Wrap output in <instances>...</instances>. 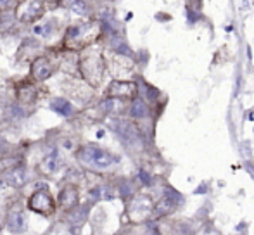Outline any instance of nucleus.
Returning <instances> with one entry per match:
<instances>
[{
	"instance_id": "nucleus-1",
	"label": "nucleus",
	"mask_w": 254,
	"mask_h": 235,
	"mask_svg": "<svg viewBox=\"0 0 254 235\" xmlns=\"http://www.w3.org/2000/svg\"><path fill=\"white\" fill-rule=\"evenodd\" d=\"M99 30H101V26L95 21L73 24V26L67 28L66 35H64V47L73 52L83 51V49H87L88 45L95 42Z\"/></svg>"
},
{
	"instance_id": "nucleus-2",
	"label": "nucleus",
	"mask_w": 254,
	"mask_h": 235,
	"mask_svg": "<svg viewBox=\"0 0 254 235\" xmlns=\"http://www.w3.org/2000/svg\"><path fill=\"white\" fill-rule=\"evenodd\" d=\"M76 161L83 168L92 170V172H104L109 170L114 165V156L109 151L97 145H81L76 151Z\"/></svg>"
},
{
	"instance_id": "nucleus-3",
	"label": "nucleus",
	"mask_w": 254,
	"mask_h": 235,
	"mask_svg": "<svg viewBox=\"0 0 254 235\" xmlns=\"http://www.w3.org/2000/svg\"><path fill=\"white\" fill-rule=\"evenodd\" d=\"M80 71H81V76L85 78V81L88 85L97 87L102 81L104 71H106V64H104L101 52L97 51L85 52L80 59Z\"/></svg>"
},
{
	"instance_id": "nucleus-4",
	"label": "nucleus",
	"mask_w": 254,
	"mask_h": 235,
	"mask_svg": "<svg viewBox=\"0 0 254 235\" xmlns=\"http://www.w3.org/2000/svg\"><path fill=\"white\" fill-rule=\"evenodd\" d=\"M45 14V3L42 0H21L14 5V16L19 23L30 24Z\"/></svg>"
},
{
	"instance_id": "nucleus-5",
	"label": "nucleus",
	"mask_w": 254,
	"mask_h": 235,
	"mask_svg": "<svg viewBox=\"0 0 254 235\" xmlns=\"http://www.w3.org/2000/svg\"><path fill=\"white\" fill-rule=\"evenodd\" d=\"M28 209L37 213V215L47 216L49 218V216H52L56 213L57 206L51 192L47 188H40V190H35L30 195V199H28Z\"/></svg>"
},
{
	"instance_id": "nucleus-6",
	"label": "nucleus",
	"mask_w": 254,
	"mask_h": 235,
	"mask_svg": "<svg viewBox=\"0 0 254 235\" xmlns=\"http://www.w3.org/2000/svg\"><path fill=\"white\" fill-rule=\"evenodd\" d=\"M138 94V87L135 81H127V80H116L107 87V99H131L133 101L135 95Z\"/></svg>"
},
{
	"instance_id": "nucleus-7",
	"label": "nucleus",
	"mask_w": 254,
	"mask_h": 235,
	"mask_svg": "<svg viewBox=\"0 0 254 235\" xmlns=\"http://www.w3.org/2000/svg\"><path fill=\"white\" fill-rule=\"evenodd\" d=\"M0 178H2L7 185H10V187H14V188L23 187V185H26L28 180H30V178H28L26 166H23V165H16V166L7 168Z\"/></svg>"
},
{
	"instance_id": "nucleus-8",
	"label": "nucleus",
	"mask_w": 254,
	"mask_h": 235,
	"mask_svg": "<svg viewBox=\"0 0 254 235\" xmlns=\"http://www.w3.org/2000/svg\"><path fill=\"white\" fill-rule=\"evenodd\" d=\"M56 67L51 62V59L45 58V56H38L37 59L31 62V78L35 81H45L54 74Z\"/></svg>"
},
{
	"instance_id": "nucleus-9",
	"label": "nucleus",
	"mask_w": 254,
	"mask_h": 235,
	"mask_svg": "<svg viewBox=\"0 0 254 235\" xmlns=\"http://www.w3.org/2000/svg\"><path fill=\"white\" fill-rule=\"evenodd\" d=\"M59 208L63 211H73L74 208H78V202H80V190H78L76 185H66L63 190L59 192Z\"/></svg>"
},
{
	"instance_id": "nucleus-10",
	"label": "nucleus",
	"mask_w": 254,
	"mask_h": 235,
	"mask_svg": "<svg viewBox=\"0 0 254 235\" xmlns=\"http://www.w3.org/2000/svg\"><path fill=\"white\" fill-rule=\"evenodd\" d=\"M114 130H116V133L120 135L128 145H133L140 142V133H138L137 126H135L133 123H130V121H116Z\"/></svg>"
},
{
	"instance_id": "nucleus-11",
	"label": "nucleus",
	"mask_w": 254,
	"mask_h": 235,
	"mask_svg": "<svg viewBox=\"0 0 254 235\" xmlns=\"http://www.w3.org/2000/svg\"><path fill=\"white\" fill-rule=\"evenodd\" d=\"M17 102L23 106H31L35 101L38 99V92L35 88L33 83L30 81H24V83H19L17 85Z\"/></svg>"
},
{
	"instance_id": "nucleus-12",
	"label": "nucleus",
	"mask_w": 254,
	"mask_h": 235,
	"mask_svg": "<svg viewBox=\"0 0 254 235\" xmlns=\"http://www.w3.org/2000/svg\"><path fill=\"white\" fill-rule=\"evenodd\" d=\"M7 227L12 234H19L26 227V218H24V213L21 209H10L9 215H7Z\"/></svg>"
},
{
	"instance_id": "nucleus-13",
	"label": "nucleus",
	"mask_w": 254,
	"mask_h": 235,
	"mask_svg": "<svg viewBox=\"0 0 254 235\" xmlns=\"http://www.w3.org/2000/svg\"><path fill=\"white\" fill-rule=\"evenodd\" d=\"M51 109L54 113H57V115H61V116H71V115H74V108H73V104H71L69 101H66V99H63V97H56V99H52L51 101Z\"/></svg>"
},
{
	"instance_id": "nucleus-14",
	"label": "nucleus",
	"mask_w": 254,
	"mask_h": 235,
	"mask_svg": "<svg viewBox=\"0 0 254 235\" xmlns=\"http://www.w3.org/2000/svg\"><path fill=\"white\" fill-rule=\"evenodd\" d=\"M57 163H59V152H57V151L49 152V154L44 158V161H42V165H40L42 173H45V175H52V173L59 168V165H57Z\"/></svg>"
},
{
	"instance_id": "nucleus-15",
	"label": "nucleus",
	"mask_w": 254,
	"mask_h": 235,
	"mask_svg": "<svg viewBox=\"0 0 254 235\" xmlns=\"http://www.w3.org/2000/svg\"><path fill=\"white\" fill-rule=\"evenodd\" d=\"M130 116L135 118V119H144V118L149 116V106L145 104L144 99L135 97L131 101V108H130Z\"/></svg>"
},
{
	"instance_id": "nucleus-16",
	"label": "nucleus",
	"mask_w": 254,
	"mask_h": 235,
	"mask_svg": "<svg viewBox=\"0 0 254 235\" xmlns=\"http://www.w3.org/2000/svg\"><path fill=\"white\" fill-rule=\"evenodd\" d=\"M87 215H88V208H74L73 211H69V215H67V223L69 225H81V223L87 220Z\"/></svg>"
},
{
	"instance_id": "nucleus-17",
	"label": "nucleus",
	"mask_w": 254,
	"mask_h": 235,
	"mask_svg": "<svg viewBox=\"0 0 254 235\" xmlns=\"http://www.w3.org/2000/svg\"><path fill=\"white\" fill-rule=\"evenodd\" d=\"M175 208H177V204H175L171 199H168V197H163L159 202L156 204V215H159V216H166V215H170V213H173L175 211Z\"/></svg>"
},
{
	"instance_id": "nucleus-18",
	"label": "nucleus",
	"mask_w": 254,
	"mask_h": 235,
	"mask_svg": "<svg viewBox=\"0 0 254 235\" xmlns=\"http://www.w3.org/2000/svg\"><path fill=\"white\" fill-rule=\"evenodd\" d=\"M64 5L73 9L74 12L80 14V16H85V14H87V9H88V3H85V2H69V3H64Z\"/></svg>"
},
{
	"instance_id": "nucleus-19",
	"label": "nucleus",
	"mask_w": 254,
	"mask_h": 235,
	"mask_svg": "<svg viewBox=\"0 0 254 235\" xmlns=\"http://www.w3.org/2000/svg\"><path fill=\"white\" fill-rule=\"evenodd\" d=\"M164 197L171 199L175 204H180V202H184V195H182L178 190H175V188H171V187H166V195H164Z\"/></svg>"
},
{
	"instance_id": "nucleus-20",
	"label": "nucleus",
	"mask_w": 254,
	"mask_h": 235,
	"mask_svg": "<svg viewBox=\"0 0 254 235\" xmlns=\"http://www.w3.org/2000/svg\"><path fill=\"white\" fill-rule=\"evenodd\" d=\"M120 192H121L123 195H131V194H133V185H131L128 180H123V181H121Z\"/></svg>"
},
{
	"instance_id": "nucleus-21",
	"label": "nucleus",
	"mask_w": 254,
	"mask_h": 235,
	"mask_svg": "<svg viewBox=\"0 0 254 235\" xmlns=\"http://www.w3.org/2000/svg\"><path fill=\"white\" fill-rule=\"evenodd\" d=\"M140 178H142V183H145V185H151L152 183L151 176H149L145 172H140Z\"/></svg>"
},
{
	"instance_id": "nucleus-22",
	"label": "nucleus",
	"mask_w": 254,
	"mask_h": 235,
	"mask_svg": "<svg viewBox=\"0 0 254 235\" xmlns=\"http://www.w3.org/2000/svg\"><path fill=\"white\" fill-rule=\"evenodd\" d=\"M206 190H207V185H206V183H202V185H199V187H197L195 194H206Z\"/></svg>"
},
{
	"instance_id": "nucleus-23",
	"label": "nucleus",
	"mask_w": 254,
	"mask_h": 235,
	"mask_svg": "<svg viewBox=\"0 0 254 235\" xmlns=\"http://www.w3.org/2000/svg\"><path fill=\"white\" fill-rule=\"evenodd\" d=\"M249 119H254V111L251 113V115H249Z\"/></svg>"
},
{
	"instance_id": "nucleus-24",
	"label": "nucleus",
	"mask_w": 254,
	"mask_h": 235,
	"mask_svg": "<svg viewBox=\"0 0 254 235\" xmlns=\"http://www.w3.org/2000/svg\"><path fill=\"white\" fill-rule=\"evenodd\" d=\"M0 229H2V222H0Z\"/></svg>"
}]
</instances>
